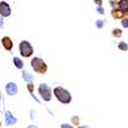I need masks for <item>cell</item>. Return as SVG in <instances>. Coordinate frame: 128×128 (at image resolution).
Wrapping results in <instances>:
<instances>
[{"label":"cell","mask_w":128,"mask_h":128,"mask_svg":"<svg viewBox=\"0 0 128 128\" xmlns=\"http://www.w3.org/2000/svg\"><path fill=\"white\" fill-rule=\"evenodd\" d=\"M111 14H112L113 18H116V20H118V18L122 20V18H126V14L122 12L120 8H113V9H112V12H111Z\"/></svg>","instance_id":"8"},{"label":"cell","mask_w":128,"mask_h":128,"mask_svg":"<svg viewBox=\"0 0 128 128\" xmlns=\"http://www.w3.org/2000/svg\"><path fill=\"white\" fill-rule=\"evenodd\" d=\"M5 89H6L7 95H9V96H14V95L18 94V86H16L14 82H9V83H7L6 86H5Z\"/></svg>","instance_id":"7"},{"label":"cell","mask_w":128,"mask_h":128,"mask_svg":"<svg viewBox=\"0 0 128 128\" xmlns=\"http://www.w3.org/2000/svg\"><path fill=\"white\" fill-rule=\"evenodd\" d=\"M18 50H20L21 56L24 58L31 57V54L34 53L32 46H31V44H30L28 40H22V42L18 44Z\"/></svg>","instance_id":"3"},{"label":"cell","mask_w":128,"mask_h":128,"mask_svg":"<svg viewBox=\"0 0 128 128\" xmlns=\"http://www.w3.org/2000/svg\"><path fill=\"white\" fill-rule=\"evenodd\" d=\"M112 36L116 37V38H120L122 36V30L119 29V28H114V29L112 30Z\"/></svg>","instance_id":"13"},{"label":"cell","mask_w":128,"mask_h":128,"mask_svg":"<svg viewBox=\"0 0 128 128\" xmlns=\"http://www.w3.org/2000/svg\"><path fill=\"white\" fill-rule=\"evenodd\" d=\"M1 44H2V46L5 48V50L7 51H10L13 48V42L12 39L9 38V37H2V39H1Z\"/></svg>","instance_id":"9"},{"label":"cell","mask_w":128,"mask_h":128,"mask_svg":"<svg viewBox=\"0 0 128 128\" xmlns=\"http://www.w3.org/2000/svg\"><path fill=\"white\" fill-rule=\"evenodd\" d=\"M80 124V118L78 116H72V125H78Z\"/></svg>","instance_id":"15"},{"label":"cell","mask_w":128,"mask_h":128,"mask_svg":"<svg viewBox=\"0 0 128 128\" xmlns=\"http://www.w3.org/2000/svg\"><path fill=\"white\" fill-rule=\"evenodd\" d=\"M13 62H14V65L16 66V68H18V69L23 68L24 64H23V61H22V60L20 59V58H18V57H14V58H13Z\"/></svg>","instance_id":"12"},{"label":"cell","mask_w":128,"mask_h":128,"mask_svg":"<svg viewBox=\"0 0 128 128\" xmlns=\"http://www.w3.org/2000/svg\"><path fill=\"white\" fill-rule=\"evenodd\" d=\"M118 48H119V50L121 51H127L128 50V44L125 42H119L118 43Z\"/></svg>","instance_id":"14"},{"label":"cell","mask_w":128,"mask_h":128,"mask_svg":"<svg viewBox=\"0 0 128 128\" xmlns=\"http://www.w3.org/2000/svg\"><path fill=\"white\" fill-rule=\"evenodd\" d=\"M60 128H74L72 125H68V124H62V125L60 126Z\"/></svg>","instance_id":"20"},{"label":"cell","mask_w":128,"mask_h":128,"mask_svg":"<svg viewBox=\"0 0 128 128\" xmlns=\"http://www.w3.org/2000/svg\"><path fill=\"white\" fill-rule=\"evenodd\" d=\"M38 92L45 102H50L52 98V94H51V88L46 83H40L38 86Z\"/></svg>","instance_id":"4"},{"label":"cell","mask_w":128,"mask_h":128,"mask_svg":"<svg viewBox=\"0 0 128 128\" xmlns=\"http://www.w3.org/2000/svg\"><path fill=\"white\" fill-rule=\"evenodd\" d=\"M22 78H23L24 81H27L28 83H32V81H34V76L30 73H28V72L23 70L22 72Z\"/></svg>","instance_id":"11"},{"label":"cell","mask_w":128,"mask_h":128,"mask_svg":"<svg viewBox=\"0 0 128 128\" xmlns=\"http://www.w3.org/2000/svg\"><path fill=\"white\" fill-rule=\"evenodd\" d=\"M31 67L38 74H45L48 72V65L44 62V60L38 57L32 58V60H31Z\"/></svg>","instance_id":"2"},{"label":"cell","mask_w":128,"mask_h":128,"mask_svg":"<svg viewBox=\"0 0 128 128\" xmlns=\"http://www.w3.org/2000/svg\"><path fill=\"white\" fill-rule=\"evenodd\" d=\"M121 26L124 28H128V18H125L121 20Z\"/></svg>","instance_id":"18"},{"label":"cell","mask_w":128,"mask_h":128,"mask_svg":"<svg viewBox=\"0 0 128 128\" xmlns=\"http://www.w3.org/2000/svg\"><path fill=\"white\" fill-rule=\"evenodd\" d=\"M97 12H98L99 14H104L105 10H104V8H103L102 6H98V7H97Z\"/></svg>","instance_id":"19"},{"label":"cell","mask_w":128,"mask_h":128,"mask_svg":"<svg viewBox=\"0 0 128 128\" xmlns=\"http://www.w3.org/2000/svg\"><path fill=\"white\" fill-rule=\"evenodd\" d=\"M16 121H18V119L13 116L10 111L5 112V124H6V126H12L14 124H16Z\"/></svg>","instance_id":"6"},{"label":"cell","mask_w":128,"mask_h":128,"mask_svg":"<svg viewBox=\"0 0 128 128\" xmlns=\"http://www.w3.org/2000/svg\"><path fill=\"white\" fill-rule=\"evenodd\" d=\"M78 128H90V127H88V126H78Z\"/></svg>","instance_id":"23"},{"label":"cell","mask_w":128,"mask_h":128,"mask_svg":"<svg viewBox=\"0 0 128 128\" xmlns=\"http://www.w3.org/2000/svg\"><path fill=\"white\" fill-rule=\"evenodd\" d=\"M53 94L57 99L62 104H69L72 102V95L68 90H66L62 86H57L53 89Z\"/></svg>","instance_id":"1"},{"label":"cell","mask_w":128,"mask_h":128,"mask_svg":"<svg viewBox=\"0 0 128 128\" xmlns=\"http://www.w3.org/2000/svg\"><path fill=\"white\" fill-rule=\"evenodd\" d=\"M0 14H1V18H7L12 14V10H10V7L7 2L5 1H1L0 2Z\"/></svg>","instance_id":"5"},{"label":"cell","mask_w":128,"mask_h":128,"mask_svg":"<svg viewBox=\"0 0 128 128\" xmlns=\"http://www.w3.org/2000/svg\"><path fill=\"white\" fill-rule=\"evenodd\" d=\"M28 128H37V126H35V125H30V126H28Z\"/></svg>","instance_id":"22"},{"label":"cell","mask_w":128,"mask_h":128,"mask_svg":"<svg viewBox=\"0 0 128 128\" xmlns=\"http://www.w3.org/2000/svg\"><path fill=\"white\" fill-rule=\"evenodd\" d=\"M27 88H28V91H29L31 95H34V88H35V86H34V83H28Z\"/></svg>","instance_id":"17"},{"label":"cell","mask_w":128,"mask_h":128,"mask_svg":"<svg viewBox=\"0 0 128 128\" xmlns=\"http://www.w3.org/2000/svg\"><path fill=\"white\" fill-rule=\"evenodd\" d=\"M118 8H120L122 12L126 14V16L128 15V0H121L118 1Z\"/></svg>","instance_id":"10"},{"label":"cell","mask_w":128,"mask_h":128,"mask_svg":"<svg viewBox=\"0 0 128 128\" xmlns=\"http://www.w3.org/2000/svg\"><path fill=\"white\" fill-rule=\"evenodd\" d=\"M95 4H98V6H102V1H97V0H95Z\"/></svg>","instance_id":"21"},{"label":"cell","mask_w":128,"mask_h":128,"mask_svg":"<svg viewBox=\"0 0 128 128\" xmlns=\"http://www.w3.org/2000/svg\"><path fill=\"white\" fill-rule=\"evenodd\" d=\"M104 20H97L96 21V27L98 28V29H102V28L104 27Z\"/></svg>","instance_id":"16"}]
</instances>
